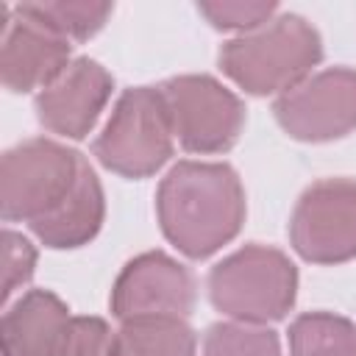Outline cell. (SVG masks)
Instances as JSON below:
<instances>
[{
	"label": "cell",
	"mask_w": 356,
	"mask_h": 356,
	"mask_svg": "<svg viewBox=\"0 0 356 356\" xmlns=\"http://www.w3.org/2000/svg\"><path fill=\"white\" fill-rule=\"evenodd\" d=\"M195 306L192 273L161 250L131 259L114 281L111 314L120 323L145 317H178L186 320Z\"/></svg>",
	"instance_id": "9"
},
{
	"label": "cell",
	"mask_w": 356,
	"mask_h": 356,
	"mask_svg": "<svg viewBox=\"0 0 356 356\" xmlns=\"http://www.w3.org/2000/svg\"><path fill=\"white\" fill-rule=\"evenodd\" d=\"M289 356H356V325L328 312L300 314L289 325Z\"/></svg>",
	"instance_id": "15"
},
{
	"label": "cell",
	"mask_w": 356,
	"mask_h": 356,
	"mask_svg": "<svg viewBox=\"0 0 356 356\" xmlns=\"http://www.w3.org/2000/svg\"><path fill=\"white\" fill-rule=\"evenodd\" d=\"M114 331L103 317H70L56 356H111Z\"/></svg>",
	"instance_id": "19"
},
{
	"label": "cell",
	"mask_w": 356,
	"mask_h": 356,
	"mask_svg": "<svg viewBox=\"0 0 356 356\" xmlns=\"http://www.w3.org/2000/svg\"><path fill=\"white\" fill-rule=\"evenodd\" d=\"M298 292V270L286 253L267 245H245L209 273V298L217 312L239 323L281 320Z\"/></svg>",
	"instance_id": "3"
},
{
	"label": "cell",
	"mask_w": 356,
	"mask_h": 356,
	"mask_svg": "<svg viewBox=\"0 0 356 356\" xmlns=\"http://www.w3.org/2000/svg\"><path fill=\"white\" fill-rule=\"evenodd\" d=\"M106 214V200H103V186L92 170V164H83V172L72 189V195L44 220L33 222L31 231L39 236L42 245L53 250H67V248H81L103 225Z\"/></svg>",
	"instance_id": "13"
},
{
	"label": "cell",
	"mask_w": 356,
	"mask_h": 356,
	"mask_svg": "<svg viewBox=\"0 0 356 356\" xmlns=\"http://www.w3.org/2000/svg\"><path fill=\"white\" fill-rule=\"evenodd\" d=\"M197 11L220 31H256L275 14V3L267 0H203Z\"/></svg>",
	"instance_id": "18"
},
{
	"label": "cell",
	"mask_w": 356,
	"mask_h": 356,
	"mask_svg": "<svg viewBox=\"0 0 356 356\" xmlns=\"http://www.w3.org/2000/svg\"><path fill=\"white\" fill-rule=\"evenodd\" d=\"M203 356H281L278 334L256 323H214L203 337Z\"/></svg>",
	"instance_id": "17"
},
{
	"label": "cell",
	"mask_w": 356,
	"mask_h": 356,
	"mask_svg": "<svg viewBox=\"0 0 356 356\" xmlns=\"http://www.w3.org/2000/svg\"><path fill=\"white\" fill-rule=\"evenodd\" d=\"M156 211L164 236L189 259L228 245L245 222V189L228 164L178 161L161 181Z\"/></svg>",
	"instance_id": "1"
},
{
	"label": "cell",
	"mask_w": 356,
	"mask_h": 356,
	"mask_svg": "<svg viewBox=\"0 0 356 356\" xmlns=\"http://www.w3.org/2000/svg\"><path fill=\"white\" fill-rule=\"evenodd\" d=\"M111 356H195V334L178 317L128 320L114 331Z\"/></svg>",
	"instance_id": "14"
},
{
	"label": "cell",
	"mask_w": 356,
	"mask_h": 356,
	"mask_svg": "<svg viewBox=\"0 0 356 356\" xmlns=\"http://www.w3.org/2000/svg\"><path fill=\"white\" fill-rule=\"evenodd\" d=\"M67 323H70V309L58 295L47 289L25 292L3 314L0 323L3 356H56Z\"/></svg>",
	"instance_id": "12"
},
{
	"label": "cell",
	"mask_w": 356,
	"mask_h": 356,
	"mask_svg": "<svg viewBox=\"0 0 356 356\" xmlns=\"http://www.w3.org/2000/svg\"><path fill=\"white\" fill-rule=\"evenodd\" d=\"M92 150L106 170L122 178L159 172L172 156V125L161 92L153 86L122 92Z\"/></svg>",
	"instance_id": "5"
},
{
	"label": "cell",
	"mask_w": 356,
	"mask_h": 356,
	"mask_svg": "<svg viewBox=\"0 0 356 356\" xmlns=\"http://www.w3.org/2000/svg\"><path fill=\"white\" fill-rule=\"evenodd\" d=\"M172 136L189 153H225L242 134L245 106L211 75H178L159 86Z\"/></svg>",
	"instance_id": "6"
},
{
	"label": "cell",
	"mask_w": 356,
	"mask_h": 356,
	"mask_svg": "<svg viewBox=\"0 0 356 356\" xmlns=\"http://www.w3.org/2000/svg\"><path fill=\"white\" fill-rule=\"evenodd\" d=\"M3 14V44L0 72L11 92H33L50 86L70 67V42L19 8L0 6Z\"/></svg>",
	"instance_id": "10"
},
{
	"label": "cell",
	"mask_w": 356,
	"mask_h": 356,
	"mask_svg": "<svg viewBox=\"0 0 356 356\" xmlns=\"http://www.w3.org/2000/svg\"><path fill=\"white\" fill-rule=\"evenodd\" d=\"M323 58V39L298 14H281L267 25L222 44L220 67L250 95L289 92Z\"/></svg>",
	"instance_id": "2"
},
{
	"label": "cell",
	"mask_w": 356,
	"mask_h": 356,
	"mask_svg": "<svg viewBox=\"0 0 356 356\" xmlns=\"http://www.w3.org/2000/svg\"><path fill=\"white\" fill-rule=\"evenodd\" d=\"M114 89V78L92 58H75L70 67L36 95L39 122L67 139H83L100 111L106 108Z\"/></svg>",
	"instance_id": "11"
},
{
	"label": "cell",
	"mask_w": 356,
	"mask_h": 356,
	"mask_svg": "<svg viewBox=\"0 0 356 356\" xmlns=\"http://www.w3.org/2000/svg\"><path fill=\"white\" fill-rule=\"evenodd\" d=\"M289 239L312 264L356 259V181L323 178L312 184L292 211Z\"/></svg>",
	"instance_id": "7"
},
{
	"label": "cell",
	"mask_w": 356,
	"mask_h": 356,
	"mask_svg": "<svg viewBox=\"0 0 356 356\" xmlns=\"http://www.w3.org/2000/svg\"><path fill=\"white\" fill-rule=\"evenodd\" d=\"M278 125L300 142H331L356 128V70L331 67L284 92L275 106Z\"/></svg>",
	"instance_id": "8"
},
{
	"label": "cell",
	"mask_w": 356,
	"mask_h": 356,
	"mask_svg": "<svg viewBox=\"0 0 356 356\" xmlns=\"http://www.w3.org/2000/svg\"><path fill=\"white\" fill-rule=\"evenodd\" d=\"M22 14L33 17L53 33L64 36L67 42H86L95 36L108 14L114 11L111 3H95V0H44V3H19L17 6Z\"/></svg>",
	"instance_id": "16"
},
{
	"label": "cell",
	"mask_w": 356,
	"mask_h": 356,
	"mask_svg": "<svg viewBox=\"0 0 356 356\" xmlns=\"http://www.w3.org/2000/svg\"><path fill=\"white\" fill-rule=\"evenodd\" d=\"M86 159L53 139H28L3 156L0 206L8 222H39L50 217L75 189Z\"/></svg>",
	"instance_id": "4"
},
{
	"label": "cell",
	"mask_w": 356,
	"mask_h": 356,
	"mask_svg": "<svg viewBox=\"0 0 356 356\" xmlns=\"http://www.w3.org/2000/svg\"><path fill=\"white\" fill-rule=\"evenodd\" d=\"M33 267H36L33 245L22 234L6 228L3 231V300H8L22 284L31 281Z\"/></svg>",
	"instance_id": "20"
}]
</instances>
